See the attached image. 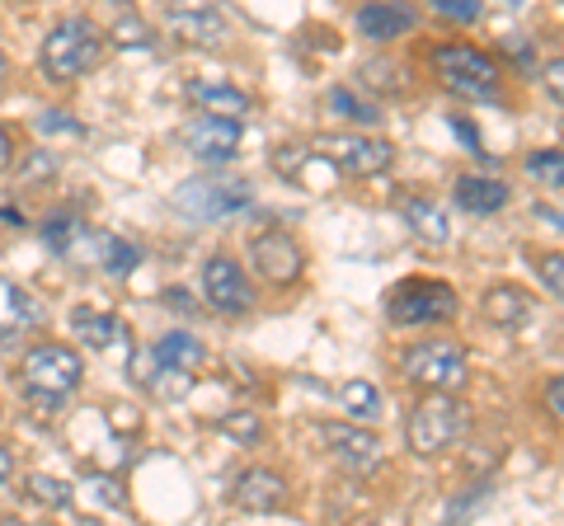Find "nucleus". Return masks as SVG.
I'll list each match as a JSON object with an SVG mask.
<instances>
[{"mask_svg":"<svg viewBox=\"0 0 564 526\" xmlns=\"http://www.w3.org/2000/svg\"><path fill=\"white\" fill-rule=\"evenodd\" d=\"M20 381H24V399L33 405V414L57 418L66 409V399L80 391L85 358L70 343H39V348H29L24 353Z\"/></svg>","mask_w":564,"mask_h":526,"instance_id":"1","label":"nucleus"},{"mask_svg":"<svg viewBox=\"0 0 564 526\" xmlns=\"http://www.w3.org/2000/svg\"><path fill=\"white\" fill-rule=\"evenodd\" d=\"M104 57V33L95 20H85V14H70V20L52 24L47 39H43V76L47 80H80L90 76Z\"/></svg>","mask_w":564,"mask_h":526,"instance_id":"2","label":"nucleus"},{"mask_svg":"<svg viewBox=\"0 0 564 526\" xmlns=\"http://www.w3.org/2000/svg\"><path fill=\"white\" fill-rule=\"evenodd\" d=\"M400 372H404V381H414L419 391H462L470 381V358H466V348L452 339H423L414 348H404Z\"/></svg>","mask_w":564,"mask_h":526,"instance_id":"3","label":"nucleus"},{"mask_svg":"<svg viewBox=\"0 0 564 526\" xmlns=\"http://www.w3.org/2000/svg\"><path fill=\"white\" fill-rule=\"evenodd\" d=\"M433 72L462 99H494L499 95V62L480 47H466V43L433 47Z\"/></svg>","mask_w":564,"mask_h":526,"instance_id":"4","label":"nucleus"},{"mask_svg":"<svg viewBox=\"0 0 564 526\" xmlns=\"http://www.w3.org/2000/svg\"><path fill=\"white\" fill-rule=\"evenodd\" d=\"M462 432V405L452 399V391H423V399L410 409V424H404V442L414 456H437L456 442Z\"/></svg>","mask_w":564,"mask_h":526,"instance_id":"5","label":"nucleus"},{"mask_svg":"<svg viewBox=\"0 0 564 526\" xmlns=\"http://www.w3.org/2000/svg\"><path fill=\"white\" fill-rule=\"evenodd\" d=\"M456 310H462L456 292L437 283V277H404L400 287H391V302H386V315L395 325H447Z\"/></svg>","mask_w":564,"mask_h":526,"instance_id":"6","label":"nucleus"},{"mask_svg":"<svg viewBox=\"0 0 564 526\" xmlns=\"http://www.w3.org/2000/svg\"><path fill=\"white\" fill-rule=\"evenodd\" d=\"M321 151L329 155L344 174H358V179H372L395 165V146L381 142V136H362V132H334L321 136Z\"/></svg>","mask_w":564,"mask_h":526,"instance_id":"7","label":"nucleus"},{"mask_svg":"<svg viewBox=\"0 0 564 526\" xmlns=\"http://www.w3.org/2000/svg\"><path fill=\"white\" fill-rule=\"evenodd\" d=\"M250 202V188L236 179H188L180 193H174V207L193 221H221L226 212Z\"/></svg>","mask_w":564,"mask_h":526,"instance_id":"8","label":"nucleus"},{"mask_svg":"<svg viewBox=\"0 0 564 526\" xmlns=\"http://www.w3.org/2000/svg\"><path fill=\"white\" fill-rule=\"evenodd\" d=\"M203 296H207V306L221 315H245L254 306V287L245 283V269L231 254H212L203 263Z\"/></svg>","mask_w":564,"mask_h":526,"instance_id":"9","label":"nucleus"},{"mask_svg":"<svg viewBox=\"0 0 564 526\" xmlns=\"http://www.w3.org/2000/svg\"><path fill=\"white\" fill-rule=\"evenodd\" d=\"M321 442L329 447V456L339 461L348 475H372L381 465V437L372 428H358V424H321Z\"/></svg>","mask_w":564,"mask_h":526,"instance_id":"10","label":"nucleus"},{"mask_svg":"<svg viewBox=\"0 0 564 526\" xmlns=\"http://www.w3.org/2000/svg\"><path fill=\"white\" fill-rule=\"evenodd\" d=\"M165 24L174 39L188 47H221L226 43V20L212 0H170Z\"/></svg>","mask_w":564,"mask_h":526,"instance_id":"11","label":"nucleus"},{"mask_svg":"<svg viewBox=\"0 0 564 526\" xmlns=\"http://www.w3.org/2000/svg\"><path fill=\"white\" fill-rule=\"evenodd\" d=\"M184 146H188L193 161L226 165V161H236V151H240V122L236 118H217V113H198L188 122V132H184Z\"/></svg>","mask_w":564,"mask_h":526,"instance_id":"12","label":"nucleus"},{"mask_svg":"<svg viewBox=\"0 0 564 526\" xmlns=\"http://www.w3.org/2000/svg\"><path fill=\"white\" fill-rule=\"evenodd\" d=\"M250 259H254V269L269 277L273 287H292L296 277H302L306 269V254H302V244H296L288 231H263L250 240Z\"/></svg>","mask_w":564,"mask_h":526,"instance_id":"13","label":"nucleus"},{"mask_svg":"<svg viewBox=\"0 0 564 526\" xmlns=\"http://www.w3.org/2000/svg\"><path fill=\"white\" fill-rule=\"evenodd\" d=\"M414 29H419V10L410 0H372V6L358 10V33L372 43H395Z\"/></svg>","mask_w":564,"mask_h":526,"instance_id":"14","label":"nucleus"},{"mask_svg":"<svg viewBox=\"0 0 564 526\" xmlns=\"http://www.w3.org/2000/svg\"><path fill=\"white\" fill-rule=\"evenodd\" d=\"M231 503L240 507V513H278L282 503H288V480L278 475V470H245V475L236 480L231 489Z\"/></svg>","mask_w":564,"mask_h":526,"instance_id":"15","label":"nucleus"},{"mask_svg":"<svg viewBox=\"0 0 564 526\" xmlns=\"http://www.w3.org/2000/svg\"><path fill=\"white\" fill-rule=\"evenodd\" d=\"M39 320H43V310H39V302H33V292L0 273V343L24 335V329H33Z\"/></svg>","mask_w":564,"mask_h":526,"instance_id":"16","label":"nucleus"},{"mask_svg":"<svg viewBox=\"0 0 564 526\" xmlns=\"http://www.w3.org/2000/svg\"><path fill=\"white\" fill-rule=\"evenodd\" d=\"M70 335H76L85 348H95V353H109V348L128 343V325H122L118 315H109V310L80 306V310H70Z\"/></svg>","mask_w":564,"mask_h":526,"instance_id":"17","label":"nucleus"},{"mask_svg":"<svg viewBox=\"0 0 564 526\" xmlns=\"http://www.w3.org/2000/svg\"><path fill=\"white\" fill-rule=\"evenodd\" d=\"M480 310H485L489 325L518 329V325L532 320V296H527L522 287H513V283H499V287H489V292L480 296Z\"/></svg>","mask_w":564,"mask_h":526,"instance_id":"18","label":"nucleus"},{"mask_svg":"<svg viewBox=\"0 0 564 526\" xmlns=\"http://www.w3.org/2000/svg\"><path fill=\"white\" fill-rule=\"evenodd\" d=\"M508 184H499V179H485V174H462L456 179V202L466 207V212H475V217H489V212H499V207H508Z\"/></svg>","mask_w":564,"mask_h":526,"instance_id":"19","label":"nucleus"},{"mask_svg":"<svg viewBox=\"0 0 564 526\" xmlns=\"http://www.w3.org/2000/svg\"><path fill=\"white\" fill-rule=\"evenodd\" d=\"M188 95H193V103H198L203 113L236 118V122L250 118V95H245V90H231V85H193Z\"/></svg>","mask_w":564,"mask_h":526,"instance_id":"20","label":"nucleus"},{"mask_svg":"<svg viewBox=\"0 0 564 526\" xmlns=\"http://www.w3.org/2000/svg\"><path fill=\"white\" fill-rule=\"evenodd\" d=\"M155 362H165V366H184V372H198V366L207 362V348L184 335V329H170V335H161V343L151 348Z\"/></svg>","mask_w":564,"mask_h":526,"instance_id":"21","label":"nucleus"},{"mask_svg":"<svg viewBox=\"0 0 564 526\" xmlns=\"http://www.w3.org/2000/svg\"><path fill=\"white\" fill-rule=\"evenodd\" d=\"M404 212V221H410V231L419 235V240H429V244H447V235H452V226H447V217H443V207H433L429 198H410L400 207Z\"/></svg>","mask_w":564,"mask_h":526,"instance_id":"22","label":"nucleus"},{"mask_svg":"<svg viewBox=\"0 0 564 526\" xmlns=\"http://www.w3.org/2000/svg\"><path fill=\"white\" fill-rule=\"evenodd\" d=\"M339 405L348 409L352 424H377V418H381V391L372 381H344Z\"/></svg>","mask_w":564,"mask_h":526,"instance_id":"23","label":"nucleus"},{"mask_svg":"<svg viewBox=\"0 0 564 526\" xmlns=\"http://www.w3.org/2000/svg\"><path fill=\"white\" fill-rule=\"evenodd\" d=\"M147 391L155 399H184L193 391V372H184V366H165V362H155V372L147 376Z\"/></svg>","mask_w":564,"mask_h":526,"instance_id":"24","label":"nucleus"},{"mask_svg":"<svg viewBox=\"0 0 564 526\" xmlns=\"http://www.w3.org/2000/svg\"><path fill=\"white\" fill-rule=\"evenodd\" d=\"M522 165H527V174H532L536 184H545V188H564V151H532Z\"/></svg>","mask_w":564,"mask_h":526,"instance_id":"25","label":"nucleus"},{"mask_svg":"<svg viewBox=\"0 0 564 526\" xmlns=\"http://www.w3.org/2000/svg\"><path fill=\"white\" fill-rule=\"evenodd\" d=\"M99 263H104L109 273H132L137 263H141V254H137V244L118 240V235H104V240H99Z\"/></svg>","mask_w":564,"mask_h":526,"instance_id":"26","label":"nucleus"},{"mask_svg":"<svg viewBox=\"0 0 564 526\" xmlns=\"http://www.w3.org/2000/svg\"><path fill=\"white\" fill-rule=\"evenodd\" d=\"M24 489H29V498L43 503V507H70V498H76L66 480H52V475H29Z\"/></svg>","mask_w":564,"mask_h":526,"instance_id":"27","label":"nucleus"},{"mask_svg":"<svg viewBox=\"0 0 564 526\" xmlns=\"http://www.w3.org/2000/svg\"><path fill=\"white\" fill-rule=\"evenodd\" d=\"M57 169H62L57 151L33 146V151L24 155V165H20V184H43V179H57Z\"/></svg>","mask_w":564,"mask_h":526,"instance_id":"28","label":"nucleus"},{"mask_svg":"<svg viewBox=\"0 0 564 526\" xmlns=\"http://www.w3.org/2000/svg\"><path fill=\"white\" fill-rule=\"evenodd\" d=\"M113 43L118 47H151L155 33L147 29V20H137V14H122V20L113 24Z\"/></svg>","mask_w":564,"mask_h":526,"instance_id":"29","label":"nucleus"},{"mask_svg":"<svg viewBox=\"0 0 564 526\" xmlns=\"http://www.w3.org/2000/svg\"><path fill=\"white\" fill-rule=\"evenodd\" d=\"M433 14H443L452 24H475L485 14V0H429Z\"/></svg>","mask_w":564,"mask_h":526,"instance_id":"30","label":"nucleus"},{"mask_svg":"<svg viewBox=\"0 0 564 526\" xmlns=\"http://www.w3.org/2000/svg\"><path fill=\"white\" fill-rule=\"evenodd\" d=\"M329 103H334V113L348 118V122H377V109H367V103L352 90H344V85L339 90H329Z\"/></svg>","mask_w":564,"mask_h":526,"instance_id":"31","label":"nucleus"},{"mask_svg":"<svg viewBox=\"0 0 564 526\" xmlns=\"http://www.w3.org/2000/svg\"><path fill=\"white\" fill-rule=\"evenodd\" d=\"M217 424H221V432H231L236 442H259V432H263L250 409H231V414H221Z\"/></svg>","mask_w":564,"mask_h":526,"instance_id":"32","label":"nucleus"},{"mask_svg":"<svg viewBox=\"0 0 564 526\" xmlns=\"http://www.w3.org/2000/svg\"><path fill=\"white\" fill-rule=\"evenodd\" d=\"M536 277L545 283V292L564 302V254H536Z\"/></svg>","mask_w":564,"mask_h":526,"instance_id":"33","label":"nucleus"},{"mask_svg":"<svg viewBox=\"0 0 564 526\" xmlns=\"http://www.w3.org/2000/svg\"><path fill=\"white\" fill-rule=\"evenodd\" d=\"M386 72H391V62H372V66H362V80L377 85V90H386V95L404 90V76H386Z\"/></svg>","mask_w":564,"mask_h":526,"instance_id":"34","label":"nucleus"},{"mask_svg":"<svg viewBox=\"0 0 564 526\" xmlns=\"http://www.w3.org/2000/svg\"><path fill=\"white\" fill-rule=\"evenodd\" d=\"M90 484H95V498H99L104 507H118V513L128 507V494L118 489V480H113V475H95Z\"/></svg>","mask_w":564,"mask_h":526,"instance_id":"35","label":"nucleus"},{"mask_svg":"<svg viewBox=\"0 0 564 526\" xmlns=\"http://www.w3.org/2000/svg\"><path fill=\"white\" fill-rule=\"evenodd\" d=\"M541 80H545V95L555 103H564V57H551L541 66Z\"/></svg>","mask_w":564,"mask_h":526,"instance_id":"36","label":"nucleus"},{"mask_svg":"<svg viewBox=\"0 0 564 526\" xmlns=\"http://www.w3.org/2000/svg\"><path fill=\"white\" fill-rule=\"evenodd\" d=\"M39 128H43V132H70V136H80V132H85L80 122H70V118H62V113H43V118H39Z\"/></svg>","mask_w":564,"mask_h":526,"instance_id":"37","label":"nucleus"},{"mask_svg":"<svg viewBox=\"0 0 564 526\" xmlns=\"http://www.w3.org/2000/svg\"><path fill=\"white\" fill-rule=\"evenodd\" d=\"M545 409H551L560 424H564V376H555L551 381V391H545Z\"/></svg>","mask_w":564,"mask_h":526,"instance_id":"38","label":"nucleus"},{"mask_svg":"<svg viewBox=\"0 0 564 526\" xmlns=\"http://www.w3.org/2000/svg\"><path fill=\"white\" fill-rule=\"evenodd\" d=\"M14 480V451L10 447H0V489H6Z\"/></svg>","mask_w":564,"mask_h":526,"instance_id":"39","label":"nucleus"},{"mask_svg":"<svg viewBox=\"0 0 564 526\" xmlns=\"http://www.w3.org/2000/svg\"><path fill=\"white\" fill-rule=\"evenodd\" d=\"M10 161H14V142H10V128L0 122V169H6Z\"/></svg>","mask_w":564,"mask_h":526,"instance_id":"40","label":"nucleus"},{"mask_svg":"<svg viewBox=\"0 0 564 526\" xmlns=\"http://www.w3.org/2000/svg\"><path fill=\"white\" fill-rule=\"evenodd\" d=\"M6 72H10V57H6V47H0V80H6Z\"/></svg>","mask_w":564,"mask_h":526,"instance_id":"41","label":"nucleus"},{"mask_svg":"<svg viewBox=\"0 0 564 526\" xmlns=\"http://www.w3.org/2000/svg\"><path fill=\"white\" fill-rule=\"evenodd\" d=\"M508 6H527V0H508Z\"/></svg>","mask_w":564,"mask_h":526,"instance_id":"42","label":"nucleus"}]
</instances>
